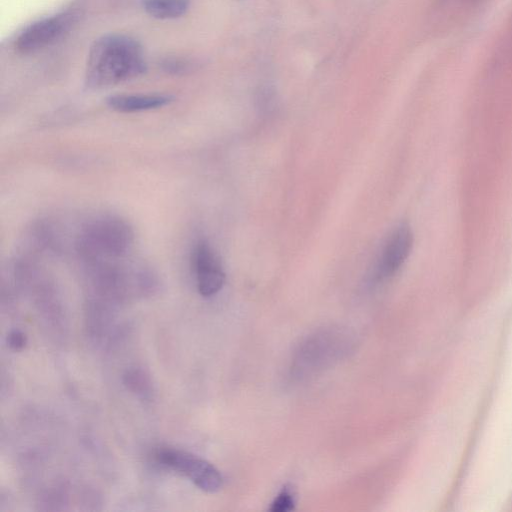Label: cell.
I'll use <instances>...</instances> for the list:
<instances>
[{"label":"cell","mask_w":512,"mask_h":512,"mask_svg":"<svg viewBox=\"0 0 512 512\" xmlns=\"http://www.w3.org/2000/svg\"><path fill=\"white\" fill-rule=\"evenodd\" d=\"M413 240V233L408 224L403 223L392 232L378 263L379 277H389L403 265L411 253Z\"/></svg>","instance_id":"6"},{"label":"cell","mask_w":512,"mask_h":512,"mask_svg":"<svg viewBox=\"0 0 512 512\" xmlns=\"http://www.w3.org/2000/svg\"><path fill=\"white\" fill-rule=\"evenodd\" d=\"M74 18V14L63 12L29 25L18 36L16 49L20 53L29 54L51 45L70 30Z\"/></svg>","instance_id":"4"},{"label":"cell","mask_w":512,"mask_h":512,"mask_svg":"<svg viewBox=\"0 0 512 512\" xmlns=\"http://www.w3.org/2000/svg\"><path fill=\"white\" fill-rule=\"evenodd\" d=\"M134 231L123 218L105 214L87 220L79 229L75 249L84 264L127 258Z\"/></svg>","instance_id":"2"},{"label":"cell","mask_w":512,"mask_h":512,"mask_svg":"<svg viewBox=\"0 0 512 512\" xmlns=\"http://www.w3.org/2000/svg\"><path fill=\"white\" fill-rule=\"evenodd\" d=\"M192 266L198 292L204 297L218 293L225 282V273L214 249L205 240H200L192 253Z\"/></svg>","instance_id":"5"},{"label":"cell","mask_w":512,"mask_h":512,"mask_svg":"<svg viewBox=\"0 0 512 512\" xmlns=\"http://www.w3.org/2000/svg\"><path fill=\"white\" fill-rule=\"evenodd\" d=\"M146 70L139 43L125 35L109 34L90 48L85 83L91 89L110 87L138 77Z\"/></svg>","instance_id":"1"},{"label":"cell","mask_w":512,"mask_h":512,"mask_svg":"<svg viewBox=\"0 0 512 512\" xmlns=\"http://www.w3.org/2000/svg\"><path fill=\"white\" fill-rule=\"evenodd\" d=\"M143 7L157 19H175L186 13L189 0H144Z\"/></svg>","instance_id":"9"},{"label":"cell","mask_w":512,"mask_h":512,"mask_svg":"<svg viewBox=\"0 0 512 512\" xmlns=\"http://www.w3.org/2000/svg\"><path fill=\"white\" fill-rule=\"evenodd\" d=\"M7 344L14 351L22 350L27 344V337L19 329H14L7 335Z\"/></svg>","instance_id":"11"},{"label":"cell","mask_w":512,"mask_h":512,"mask_svg":"<svg viewBox=\"0 0 512 512\" xmlns=\"http://www.w3.org/2000/svg\"><path fill=\"white\" fill-rule=\"evenodd\" d=\"M125 387L138 398L150 401L154 388L150 375L140 367H130L123 374Z\"/></svg>","instance_id":"8"},{"label":"cell","mask_w":512,"mask_h":512,"mask_svg":"<svg viewBox=\"0 0 512 512\" xmlns=\"http://www.w3.org/2000/svg\"><path fill=\"white\" fill-rule=\"evenodd\" d=\"M173 99L168 94H117L107 98V105L118 112L134 113L164 107Z\"/></svg>","instance_id":"7"},{"label":"cell","mask_w":512,"mask_h":512,"mask_svg":"<svg viewBox=\"0 0 512 512\" xmlns=\"http://www.w3.org/2000/svg\"><path fill=\"white\" fill-rule=\"evenodd\" d=\"M295 495L290 487H284L273 500L270 510L273 512H287L294 509Z\"/></svg>","instance_id":"10"},{"label":"cell","mask_w":512,"mask_h":512,"mask_svg":"<svg viewBox=\"0 0 512 512\" xmlns=\"http://www.w3.org/2000/svg\"><path fill=\"white\" fill-rule=\"evenodd\" d=\"M157 461L191 480L199 489L215 493L222 488L223 477L219 470L205 459L174 448L156 452Z\"/></svg>","instance_id":"3"}]
</instances>
